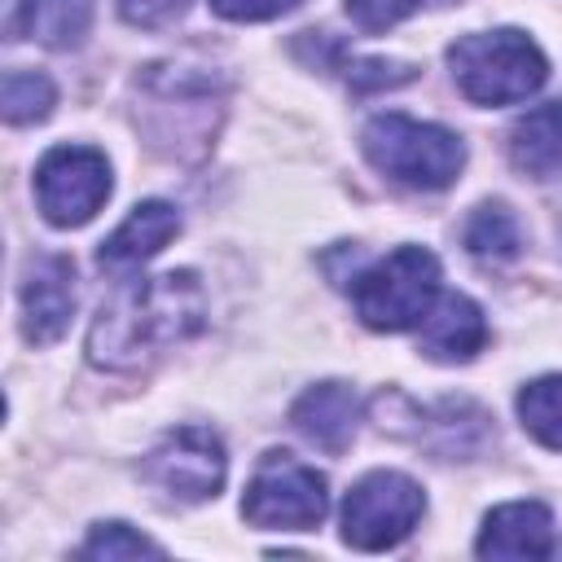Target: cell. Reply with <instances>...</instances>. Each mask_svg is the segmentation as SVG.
<instances>
[{
    "label": "cell",
    "instance_id": "obj_1",
    "mask_svg": "<svg viewBox=\"0 0 562 562\" xmlns=\"http://www.w3.org/2000/svg\"><path fill=\"white\" fill-rule=\"evenodd\" d=\"M206 325V290L202 281L180 272H158L119 285L88 329V360L110 373H136L202 334Z\"/></svg>",
    "mask_w": 562,
    "mask_h": 562
},
{
    "label": "cell",
    "instance_id": "obj_2",
    "mask_svg": "<svg viewBox=\"0 0 562 562\" xmlns=\"http://www.w3.org/2000/svg\"><path fill=\"white\" fill-rule=\"evenodd\" d=\"M448 66H452L457 88L474 105H514V101H527L549 79V61L536 48V40H527L514 26L461 35L448 48Z\"/></svg>",
    "mask_w": 562,
    "mask_h": 562
},
{
    "label": "cell",
    "instance_id": "obj_3",
    "mask_svg": "<svg viewBox=\"0 0 562 562\" xmlns=\"http://www.w3.org/2000/svg\"><path fill=\"white\" fill-rule=\"evenodd\" d=\"M364 158L395 184L404 189H448L461 167H465V145L457 132L439 127V123H422L408 114H378L369 119L364 136Z\"/></svg>",
    "mask_w": 562,
    "mask_h": 562
},
{
    "label": "cell",
    "instance_id": "obj_4",
    "mask_svg": "<svg viewBox=\"0 0 562 562\" xmlns=\"http://www.w3.org/2000/svg\"><path fill=\"white\" fill-rule=\"evenodd\" d=\"M439 299V259L426 246H400L351 281L356 316L369 329H417Z\"/></svg>",
    "mask_w": 562,
    "mask_h": 562
},
{
    "label": "cell",
    "instance_id": "obj_5",
    "mask_svg": "<svg viewBox=\"0 0 562 562\" xmlns=\"http://www.w3.org/2000/svg\"><path fill=\"white\" fill-rule=\"evenodd\" d=\"M325 509H329L325 474L290 452H263L241 496L246 522L272 531H307L325 518Z\"/></svg>",
    "mask_w": 562,
    "mask_h": 562
},
{
    "label": "cell",
    "instance_id": "obj_6",
    "mask_svg": "<svg viewBox=\"0 0 562 562\" xmlns=\"http://www.w3.org/2000/svg\"><path fill=\"white\" fill-rule=\"evenodd\" d=\"M422 509H426V496L408 474L373 470L342 501V540L364 553L395 549L404 536H413Z\"/></svg>",
    "mask_w": 562,
    "mask_h": 562
},
{
    "label": "cell",
    "instance_id": "obj_7",
    "mask_svg": "<svg viewBox=\"0 0 562 562\" xmlns=\"http://www.w3.org/2000/svg\"><path fill=\"white\" fill-rule=\"evenodd\" d=\"M35 198L48 224H88L110 198V162L92 145H57L35 167Z\"/></svg>",
    "mask_w": 562,
    "mask_h": 562
},
{
    "label": "cell",
    "instance_id": "obj_8",
    "mask_svg": "<svg viewBox=\"0 0 562 562\" xmlns=\"http://www.w3.org/2000/svg\"><path fill=\"white\" fill-rule=\"evenodd\" d=\"M140 474L176 501H211L224 487L228 457H224V443L215 430L176 426L171 435H162L149 448V457L140 461Z\"/></svg>",
    "mask_w": 562,
    "mask_h": 562
},
{
    "label": "cell",
    "instance_id": "obj_9",
    "mask_svg": "<svg viewBox=\"0 0 562 562\" xmlns=\"http://www.w3.org/2000/svg\"><path fill=\"white\" fill-rule=\"evenodd\" d=\"M75 316V263L66 255H40L22 277V334L48 347L66 334Z\"/></svg>",
    "mask_w": 562,
    "mask_h": 562
},
{
    "label": "cell",
    "instance_id": "obj_10",
    "mask_svg": "<svg viewBox=\"0 0 562 562\" xmlns=\"http://www.w3.org/2000/svg\"><path fill=\"white\" fill-rule=\"evenodd\" d=\"M479 558H549L553 553V514L540 501H509L483 518Z\"/></svg>",
    "mask_w": 562,
    "mask_h": 562
},
{
    "label": "cell",
    "instance_id": "obj_11",
    "mask_svg": "<svg viewBox=\"0 0 562 562\" xmlns=\"http://www.w3.org/2000/svg\"><path fill=\"white\" fill-rule=\"evenodd\" d=\"M180 233V215H176V206L171 202H158V198H149V202H140V206H132V215L101 241V250H97V263L101 268H110V272H127V268H140L145 259H154L171 237Z\"/></svg>",
    "mask_w": 562,
    "mask_h": 562
},
{
    "label": "cell",
    "instance_id": "obj_12",
    "mask_svg": "<svg viewBox=\"0 0 562 562\" xmlns=\"http://www.w3.org/2000/svg\"><path fill=\"white\" fill-rule=\"evenodd\" d=\"M290 422L303 439H312L316 448L325 452H342L356 435V422H360V400L347 382H321V386H307L299 395V404L290 408Z\"/></svg>",
    "mask_w": 562,
    "mask_h": 562
},
{
    "label": "cell",
    "instance_id": "obj_13",
    "mask_svg": "<svg viewBox=\"0 0 562 562\" xmlns=\"http://www.w3.org/2000/svg\"><path fill=\"white\" fill-rule=\"evenodd\" d=\"M422 334V351L430 360H470L483 342H487V321L483 307L465 294H439L435 307L426 312V321L417 325Z\"/></svg>",
    "mask_w": 562,
    "mask_h": 562
},
{
    "label": "cell",
    "instance_id": "obj_14",
    "mask_svg": "<svg viewBox=\"0 0 562 562\" xmlns=\"http://www.w3.org/2000/svg\"><path fill=\"white\" fill-rule=\"evenodd\" d=\"M509 158L522 176H558L562 171V101L527 110L509 132Z\"/></svg>",
    "mask_w": 562,
    "mask_h": 562
},
{
    "label": "cell",
    "instance_id": "obj_15",
    "mask_svg": "<svg viewBox=\"0 0 562 562\" xmlns=\"http://www.w3.org/2000/svg\"><path fill=\"white\" fill-rule=\"evenodd\" d=\"M92 26V0H22L13 31L44 48H75Z\"/></svg>",
    "mask_w": 562,
    "mask_h": 562
},
{
    "label": "cell",
    "instance_id": "obj_16",
    "mask_svg": "<svg viewBox=\"0 0 562 562\" xmlns=\"http://www.w3.org/2000/svg\"><path fill=\"white\" fill-rule=\"evenodd\" d=\"M465 246H470V255H479V259H487V263H509V259H518L522 233H518L514 211L501 206V202H483V206L470 215V224H465Z\"/></svg>",
    "mask_w": 562,
    "mask_h": 562
},
{
    "label": "cell",
    "instance_id": "obj_17",
    "mask_svg": "<svg viewBox=\"0 0 562 562\" xmlns=\"http://www.w3.org/2000/svg\"><path fill=\"white\" fill-rule=\"evenodd\" d=\"M518 417L527 435H536L544 448L562 452V373L536 378L518 391Z\"/></svg>",
    "mask_w": 562,
    "mask_h": 562
},
{
    "label": "cell",
    "instance_id": "obj_18",
    "mask_svg": "<svg viewBox=\"0 0 562 562\" xmlns=\"http://www.w3.org/2000/svg\"><path fill=\"white\" fill-rule=\"evenodd\" d=\"M0 101H4V119H9L13 127H22V123L48 119V110H53V101H57V88H53V79L40 75V70H9Z\"/></svg>",
    "mask_w": 562,
    "mask_h": 562
},
{
    "label": "cell",
    "instance_id": "obj_19",
    "mask_svg": "<svg viewBox=\"0 0 562 562\" xmlns=\"http://www.w3.org/2000/svg\"><path fill=\"white\" fill-rule=\"evenodd\" d=\"M79 558H105V562H119V558H162V544H154L149 536L132 531L127 522H97L92 536L79 544Z\"/></svg>",
    "mask_w": 562,
    "mask_h": 562
},
{
    "label": "cell",
    "instance_id": "obj_20",
    "mask_svg": "<svg viewBox=\"0 0 562 562\" xmlns=\"http://www.w3.org/2000/svg\"><path fill=\"white\" fill-rule=\"evenodd\" d=\"M426 0H347V13L360 31H391L408 13H417Z\"/></svg>",
    "mask_w": 562,
    "mask_h": 562
},
{
    "label": "cell",
    "instance_id": "obj_21",
    "mask_svg": "<svg viewBox=\"0 0 562 562\" xmlns=\"http://www.w3.org/2000/svg\"><path fill=\"white\" fill-rule=\"evenodd\" d=\"M413 79V66L408 61H382V57H369V61H347V83L356 92H373V88H395V83H408Z\"/></svg>",
    "mask_w": 562,
    "mask_h": 562
},
{
    "label": "cell",
    "instance_id": "obj_22",
    "mask_svg": "<svg viewBox=\"0 0 562 562\" xmlns=\"http://www.w3.org/2000/svg\"><path fill=\"white\" fill-rule=\"evenodd\" d=\"M184 9H189V0H119V13H123L132 26H145V31L176 22Z\"/></svg>",
    "mask_w": 562,
    "mask_h": 562
},
{
    "label": "cell",
    "instance_id": "obj_23",
    "mask_svg": "<svg viewBox=\"0 0 562 562\" xmlns=\"http://www.w3.org/2000/svg\"><path fill=\"white\" fill-rule=\"evenodd\" d=\"M299 0H211V9L228 22H268V18H281L290 13Z\"/></svg>",
    "mask_w": 562,
    "mask_h": 562
}]
</instances>
